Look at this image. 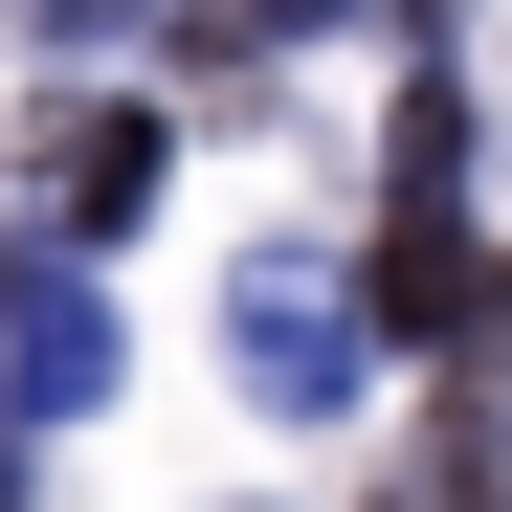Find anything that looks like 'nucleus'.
<instances>
[{
	"label": "nucleus",
	"instance_id": "f257e3e1",
	"mask_svg": "<svg viewBox=\"0 0 512 512\" xmlns=\"http://www.w3.org/2000/svg\"><path fill=\"white\" fill-rule=\"evenodd\" d=\"M112 401V290L90 245H0V423H90Z\"/></svg>",
	"mask_w": 512,
	"mask_h": 512
},
{
	"label": "nucleus",
	"instance_id": "f03ea898",
	"mask_svg": "<svg viewBox=\"0 0 512 512\" xmlns=\"http://www.w3.org/2000/svg\"><path fill=\"white\" fill-rule=\"evenodd\" d=\"M223 312H245V401H268V423H312L334 379H357V312H334V268H290V245H268Z\"/></svg>",
	"mask_w": 512,
	"mask_h": 512
},
{
	"label": "nucleus",
	"instance_id": "7ed1b4c3",
	"mask_svg": "<svg viewBox=\"0 0 512 512\" xmlns=\"http://www.w3.org/2000/svg\"><path fill=\"white\" fill-rule=\"evenodd\" d=\"M156 201V112H90V90H67L45 112V245H112Z\"/></svg>",
	"mask_w": 512,
	"mask_h": 512
},
{
	"label": "nucleus",
	"instance_id": "20e7f679",
	"mask_svg": "<svg viewBox=\"0 0 512 512\" xmlns=\"http://www.w3.org/2000/svg\"><path fill=\"white\" fill-rule=\"evenodd\" d=\"M379 512H512V446H490V423H446V446H423Z\"/></svg>",
	"mask_w": 512,
	"mask_h": 512
},
{
	"label": "nucleus",
	"instance_id": "39448f33",
	"mask_svg": "<svg viewBox=\"0 0 512 512\" xmlns=\"http://www.w3.org/2000/svg\"><path fill=\"white\" fill-rule=\"evenodd\" d=\"M23 23H45V45H112V23H134V0H23Z\"/></svg>",
	"mask_w": 512,
	"mask_h": 512
}]
</instances>
